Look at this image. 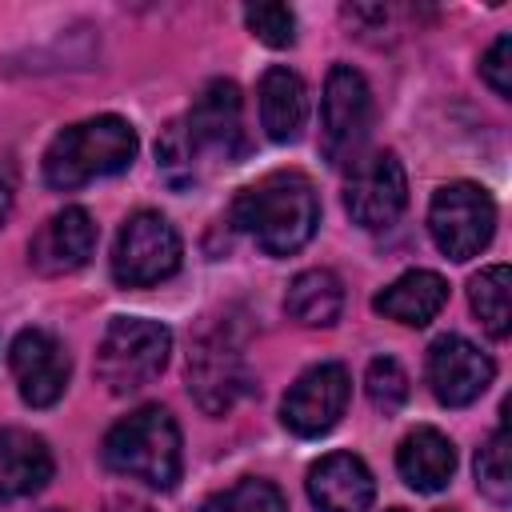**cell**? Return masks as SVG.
Segmentation results:
<instances>
[{
  "instance_id": "obj_15",
  "label": "cell",
  "mask_w": 512,
  "mask_h": 512,
  "mask_svg": "<svg viewBox=\"0 0 512 512\" xmlns=\"http://www.w3.org/2000/svg\"><path fill=\"white\" fill-rule=\"evenodd\" d=\"M308 500L316 512H368L376 480L352 452H328L308 468Z\"/></svg>"
},
{
  "instance_id": "obj_14",
  "label": "cell",
  "mask_w": 512,
  "mask_h": 512,
  "mask_svg": "<svg viewBox=\"0 0 512 512\" xmlns=\"http://www.w3.org/2000/svg\"><path fill=\"white\" fill-rule=\"evenodd\" d=\"M248 384L252 376L244 368V356L224 336H204L188 356V392L208 416H224L248 392Z\"/></svg>"
},
{
  "instance_id": "obj_9",
  "label": "cell",
  "mask_w": 512,
  "mask_h": 512,
  "mask_svg": "<svg viewBox=\"0 0 512 512\" xmlns=\"http://www.w3.org/2000/svg\"><path fill=\"white\" fill-rule=\"evenodd\" d=\"M348 396H352V380H348V368L344 364H336V360L312 364L284 392L280 420H284L288 432H296L304 440L324 436V432H332L340 424V416L348 408Z\"/></svg>"
},
{
  "instance_id": "obj_21",
  "label": "cell",
  "mask_w": 512,
  "mask_h": 512,
  "mask_svg": "<svg viewBox=\"0 0 512 512\" xmlns=\"http://www.w3.org/2000/svg\"><path fill=\"white\" fill-rule=\"evenodd\" d=\"M468 304L488 328V336L504 340L512 332V268L488 264L468 280Z\"/></svg>"
},
{
  "instance_id": "obj_1",
  "label": "cell",
  "mask_w": 512,
  "mask_h": 512,
  "mask_svg": "<svg viewBox=\"0 0 512 512\" xmlns=\"http://www.w3.org/2000/svg\"><path fill=\"white\" fill-rule=\"evenodd\" d=\"M248 156L244 132V96L232 80H208L192 108L172 120L156 140L160 176L184 192L196 188L208 172L240 164Z\"/></svg>"
},
{
  "instance_id": "obj_11",
  "label": "cell",
  "mask_w": 512,
  "mask_h": 512,
  "mask_svg": "<svg viewBox=\"0 0 512 512\" xmlns=\"http://www.w3.org/2000/svg\"><path fill=\"white\" fill-rule=\"evenodd\" d=\"M428 388L444 408H468L472 400H480L496 376V364L488 352H480L472 340L444 332L428 344Z\"/></svg>"
},
{
  "instance_id": "obj_8",
  "label": "cell",
  "mask_w": 512,
  "mask_h": 512,
  "mask_svg": "<svg viewBox=\"0 0 512 512\" xmlns=\"http://www.w3.org/2000/svg\"><path fill=\"white\" fill-rule=\"evenodd\" d=\"M372 128V88L352 64H332L320 96V148L332 164H348Z\"/></svg>"
},
{
  "instance_id": "obj_20",
  "label": "cell",
  "mask_w": 512,
  "mask_h": 512,
  "mask_svg": "<svg viewBox=\"0 0 512 512\" xmlns=\"http://www.w3.org/2000/svg\"><path fill=\"white\" fill-rule=\"evenodd\" d=\"M284 312L304 328H332L344 312V284L332 268H308L288 284Z\"/></svg>"
},
{
  "instance_id": "obj_2",
  "label": "cell",
  "mask_w": 512,
  "mask_h": 512,
  "mask_svg": "<svg viewBox=\"0 0 512 512\" xmlns=\"http://www.w3.org/2000/svg\"><path fill=\"white\" fill-rule=\"evenodd\" d=\"M232 220L256 240L268 256L300 252L320 224V200L304 172H268L252 188H244L232 204Z\"/></svg>"
},
{
  "instance_id": "obj_5",
  "label": "cell",
  "mask_w": 512,
  "mask_h": 512,
  "mask_svg": "<svg viewBox=\"0 0 512 512\" xmlns=\"http://www.w3.org/2000/svg\"><path fill=\"white\" fill-rule=\"evenodd\" d=\"M172 352V332L148 316H116L96 348V376L112 396L152 384Z\"/></svg>"
},
{
  "instance_id": "obj_6",
  "label": "cell",
  "mask_w": 512,
  "mask_h": 512,
  "mask_svg": "<svg viewBox=\"0 0 512 512\" xmlns=\"http://www.w3.org/2000/svg\"><path fill=\"white\" fill-rule=\"evenodd\" d=\"M184 256L180 232L168 224V216L140 208L132 212L112 244V280L120 288H152L164 284L168 276H176Z\"/></svg>"
},
{
  "instance_id": "obj_25",
  "label": "cell",
  "mask_w": 512,
  "mask_h": 512,
  "mask_svg": "<svg viewBox=\"0 0 512 512\" xmlns=\"http://www.w3.org/2000/svg\"><path fill=\"white\" fill-rule=\"evenodd\" d=\"M244 24L268 48H292L296 44V12L288 4H248Z\"/></svg>"
},
{
  "instance_id": "obj_7",
  "label": "cell",
  "mask_w": 512,
  "mask_h": 512,
  "mask_svg": "<svg viewBox=\"0 0 512 512\" xmlns=\"http://www.w3.org/2000/svg\"><path fill=\"white\" fill-rule=\"evenodd\" d=\"M428 232L448 260H472L488 248L496 232V204L480 184L452 180L436 188L428 204Z\"/></svg>"
},
{
  "instance_id": "obj_24",
  "label": "cell",
  "mask_w": 512,
  "mask_h": 512,
  "mask_svg": "<svg viewBox=\"0 0 512 512\" xmlns=\"http://www.w3.org/2000/svg\"><path fill=\"white\" fill-rule=\"evenodd\" d=\"M364 392H368L372 408H380V412L388 416V412H396V408L408 400L412 384H408V372L400 368V360L376 356V360L368 364V372H364Z\"/></svg>"
},
{
  "instance_id": "obj_17",
  "label": "cell",
  "mask_w": 512,
  "mask_h": 512,
  "mask_svg": "<svg viewBox=\"0 0 512 512\" xmlns=\"http://www.w3.org/2000/svg\"><path fill=\"white\" fill-rule=\"evenodd\" d=\"M260 128L268 140L276 144H292L300 132H304V120H308V88L304 80L284 68V64H272L264 76H260Z\"/></svg>"
},
{
  "instance_id": "obj_3",
  "label": "cell",
  "mask_w": 512,
  "mask_h": 512,
  "mask_svg": "<svg viewBox=\"0 0 512 512\" xmlns=\"http://www.w3.org/2000/svg\"><path fill=\"white\" fill-rule=\"evenodd\" d=\"M136 144V128L124 116H92L68 124L44 148V184L56 192H72L100 176L124 172L136 160Z\"/></svg>"
},
{
  "instance_id": "obj_26",
  "label": "cell",
  "mask_w": 512,
  "mask_h": 512,
  "mask_svg": "<svg viewBox=\"0 0 512 512\" xmlns=\"http://www.w3.org/2000/svg\"><path fill=\"white\" fill-rule=\"evenodd\" d=\"M480 76L496 96H512V36H500L484 60H480Z\"/></svg>"
},
{
  "instance_id": "obj_4",
  "label": "cell",
  "mask_w": 512,
  "mask_h": 512,
  "mask_svg": "<svg viewBox=\"0 0 512 512\" xmlns=\"http://www.w3.org/2000/svg\"><path fill=\"white\" fill-rule=\"evenodd\" d=\"M100 456L116 476L140 480L156 492L176 488L180 468H184L180 428H176L172 412L160 404H144L132 416L116 420L100 444Z\"/></svg>"
},
{
  "instance_id": "obj_19",
  "label": "cell",
  "mask_w": 512,
  "mask_h": 512,
  "mask_svg": "<svg viewBox=\"0 0 512 512\" xmlns=\"http://www.w3.org/2000/svg\"><path fill=\"white\" fill-rule=\"evenodd\" d=\"M396 472L416 492H440L456 472V448L440 428H412L396 448Z\"/></svg>"
},
{
  "instance_id": "obj_22",
  "label": "cell",
  "mask_w": 512,
  "mask_h": 512,
  "mask_svg": "<svg viewBox=\"0 0 512 512\" xmlns=\"http://www.w3.org/2000/svg\"><path fill=\"white\" fill-rule=\"evenodd\" d=\"M476 488L492 500V504H508L512 500V444H508V424H500L484 448L476 452Z\"/></svg>"
},
{
  "instance_id": "obj_13",
  "label": "cell",
  "mask_w": 512,
  "mask_h": 512,
  "mask_svg": "<svg viewBox=\"0 0 512 512\" xmlns=\"http://www.w3.org/2000/svg\"><path fill=\"white\" fill-rule=\"evenodd\" d=\"M92 252H96V220L80 204H68L56 216H48L28 240V264L40 276H72L92 260Z\"/></svg>"
},
{
  "instance_id": "obj_16",
  "label": "cell",
  "mask_w": 512,
  "mask_h": 512,
  "mask_svg": "<svg viewBox=\"0 0 512 512\" xmlns=\"http://www.w3.org/2000/svg\"><path fill=\"white\" fill-rule=\"evenodd\" d=\"M448 304V284L440 272L432 268H412L404 276H396L384 292H376L372 308L384 320H396L404 328H424L428 320L440 316V308Z\"/></svg>"
},
{
  "instance_id": "obj_27",
  "label": "cell",
  "mask_w": 512,
  "mask_h": 512,
  "mask_svg": "<svg viewBox=\"0 0 512 512\" xmlns=\"http://www.w3.org/2000/svg\"><path fill=\"white\" fill-rule=\"evenodd\" d=\"M8 212H12V184L0 176V224L8 220Z\"/></svg>"
},
{
  "instance_id": "obj_18",
  "label": "cell",
  "mask_w": 512,
  "mask_h": 512,
  "mask_svg": "<svg viewBox=\"0 0 512 512\" xmlns=\"http://www.w3.org/2000/svg\"><path fill=\"white\" fill-rule=\"evenodd\" d=\"M52 452L36 432L0 428V500H24L52 480Z\"/></svg>"
},
{
  "instance_id": "obj_28",
  "label": "cell",
  "mask_w": 512,
  "mask_h": 512,
  "mask_svg": "<svg viewBox=\"0 0 512 512\" xmlns=\"http://www.w3.org/2000/svg\"><path fill=\"white\" fill-rule=\"evenodd\" d=\"M388 512H404V508H388Z\"/></svg>"
},
{
  "instance_id": "obj_10",
  "label": "cell",
  "mask_w": 512,
  "mask_h": 512,
  "mask_svg": "<svg viewBox=\"0 0 512 512\" xmlns=\"http://www.w3.org/2000/svg\"><path fill=\"white\" fill-rule=\"evenodd\" d=\"M408 204V176L396 152H372L352 164V176L344 184V212L356 228H388Z\"/></svg>"
},
{
  "instance_id": "obj_23",
  "label": "cell",
  "mask_w": 512,
  "mask_h": 512,
  "mask_svg": "<svg viewBox=\"0 0 512 512\" xmlns=\"http://www.w3.org/2000/svg\"><path fill=\"white\" fill-rule=\"evenodd\" d=\"M200 512H288V504H284V496L272 480L244 476V480L228 484L224 492L208 496Z\"/></svg>"
},
{
  "instance_id": "obj_12",
  "label": "cell",
  "mask_w": 512,
  "mask_h": 512,
  "mask_svg": "<svg viewBox=\"0 0 512 512\" xmlns=\"http://www.w3.org/2000/svg\"><path fill=\"white\" fill-rule=\"evenodd\" d=\"M8 364H12V376H16L20 400L28 408H52L68 388L72 360H68L64 344L48 328L16 332V340L8 348Z\"/></svg>"
}]
</instances>
